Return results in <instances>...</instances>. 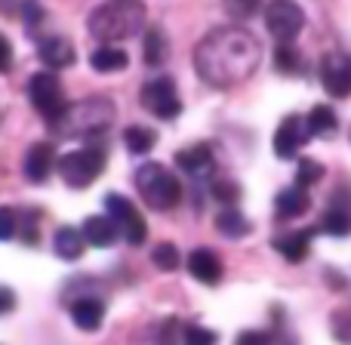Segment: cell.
I'll return each instance as SVG.
<instances>
[{"label": "cell", "instance_id": "cell-1", "mask_svg": "<svg viewBox=\"0 0 351 345\" xmlns=\"http://www.w3.org/2000/svg\"><path fill=\"white\" fill-rule=\"evenodd\" d=\"M259 40L250 31L234 28V25L206 34L194 49V68H197L200 80H206L210 86H219V90L243 84L259 68Z\"/></svg>", "mask_w": 351, "mask_h": 345}, {"label": "cell", "instance_id": "cell-2", "mask_svg": "<svg viewBox=\"0 0 351 345\" xmlns=\"http://www.w3.org/2000/svg\"><path fill=\"white\" fill-rule=\"evenodd\" d=\"M114 121V105L108 99H84L77 105H65L53 121H47V127L62 139H90L96 133H105Z\"/></svg>", "mask_w": 351, "mask_h": 345}, {"label": "cell", "instance_id": "cell-3", "mask_svg": "<svg viewBox=\"0 0 351 345\" xmlns=\"http://www.w3.org/2000/svg\"><path fill=\"white\" fill-rule=\"evenodd\" d=\"M90 34L102 43L130 40L145 28V3L142 0H108L90 12Z\"/></svg>", "mask_w": 351, "mask_h": 345}, {"label": "cell", "instance_id": "cell-4", "mask_svg": "<svg viewBox=\"0 0 351 345\" xmlns=\"http://www.w3.org/2000/svg\"><path fill=\"white\" fill-rule=\"evenodd\" d=\"M136 188H139L142 200L152 210H173L182 198V185L176 179V173H170L160 164H145L136 170Z\"/></svg>", "mask_w": 351, "mask_h": 345}, {"label": "cell", "instance_id": "cell-5", "mask_svg": "<svg viewBox=\"0 0 351 345\" xmlns=\"http://www.w3.org/2000/svg\"><path fill=\"white\" fill-rule=\"evenodd\" d=\"M56 167H59V176L65 179L68 188H86L105 170V148L86 145V148H77V152H68L56 160Z\"/></svg>", "mask_w": 351, "mask_h": 345}, {"label": "cell", "instance_id": "cell-6", "mask_svg": "<svg viewBox=\"0 0 351 345\" xmlns=\"http://www.w3.org/2000/svg\"><path fill=\"white\" fill-rule=\"evenodd\" d=\"M142 108L154 115L158 121H173L182 111V99L176 93L173 78H154L152 84L142 86Z\"/></svg>", "mask_w": 351, "mask_h": 345}, {"label": "cell", "instance_id": "cell-7", "mask_svg": "<svg viewBox=\"0 0 351 345\" xmlns=\"http://www.w3.org/2000/svg\"><path fill=\"white\" fill-rule=\"evenodd\" d=\"M28 99L47 121H53V117L68 105L65 96H62V84L53 74V68H49V71H37L34 78L28 80Z\"/></svg>", "mask_w": 351, "mask_h": 345}, {"label": "cell", "instance_id": "cell-8", "mask_svg": "<svg viewBox=\"0 0 351 345\" xmlns=\"http://www.w3.org/2000/svg\"><path fill=\"white\" fill-rule=\"evenodd\" d=\"M265 25L278 40H296L302 34L305 12L296 0H271L265 6Z\"/></svg>", "mask_w": 351, "mask_h": 345}, {"label": "cell", "instance_id": "cell-9", "mask_svg": "<svg viewBox=\"0 0 351 345\" xmlns=\"http://www.w3.org/2000/svg\"><path fill=\"white\" fill-rule=\"evenodd\" d=\"M105 213H108V216L117 222V228H121V235H123V241H127V243L139 247V243L148 237L145 219L136 213V206L130 204L123 194H105Z\"/></svg>", "mask_w": 351, "mask_h": 345}, {"label": "cell", "instance_id": "cell-10", "mask_svg": "<svg viewBox=\"0 0 351 345\" xmlns=\"http://www.w3.org/2000/svg\"><path fill=\"white\" fill-rule=\"evenodd\" d=\"M321 84L333 99H348L351 96V56L348 53L333 49V53L324 56Z\"/></svg>", "mask_w": 351, "mask_h": 345}, {"label": "cell", "instance_id": "cell-11", "mask_svg": "<svg viewBox=\"0 0 351 345\" xmlns=\"http://www.w3.org/2000/svg\"><path fill=\"white\" fill-rule=\"evenodd\" d=\"M305 139H308L305 117H299V115L284 117V121H280V127H278V133H274V154H278L280 160L296 158Z\"/></svg>", "mask_w": 351, "mask_h": 345}, {"label": "cell", "instance_id": "cell-12", "mask_svg": "<svg viewBox=\"0 0 351 345\" xmlns=\"http://www.w3.org/2000/svg\"><path fill=\"white\" fill-rule=\"evenodd\" d=\"M53 164H56L53 145H49V142H34V145L28 148V154H25V179L40 185V182L49 179Z\"/></svg>", "mask_w": 351, "mask_h": 345}, {"label": "cell", "instance_id": "cell-13", "mask_svg": "<svg viewBox=\"0 0 351 345\" xmlns=\"http://www.w3.org/2000/svg\"><path fill=\"white\" fill-rule=\"evenodd\" d=\"M176 167L185 176H191V179H204V176L213 173L216 160H213L210 145H194V148H185V152L176 154Z\"/></svg>", "mask_w": 351, "mask_h": 345}, {"label": "cell", "instance_id": "cell-14", "mask_svg": "<svg viewBox=\"0 0 351 345\" xmlns=\"http://www.w3.org/2000/svg\"><path fill=\"white\" fill-rule=\"evenodd\" d=\"M188 272H191V278L200 281V284H219V281H222V262H219L216 253L200 247L188 256Z\"/></svg>", "mask_w": 351, "mask_h": 345}, {"label": "cell", "instance_id": "cell-15", "mask_svg": "<svg viewBox=\"0 0 351 345\" xmlns=\"http://www.w3.org/2000/svg\"><path fill=\"white\" fill-rule=\"evenodd\" d=\"M80 235H84V241L90 247H111L117 241V235H121V228H117V222L111 216H90L84 222V228H80Z\"/></svg>", "mask_w": 351, "mask_h": 345}, {"label": "cell", "instance_id": "cell-16", "mask_svg": "<svg viewBox=\"0 0 351 345\" xmlns=\"http://www.w3.org/2000/svg\"><path fill=\"white\" fill-rule=\"evenodd\" d=\"M37 56H40L43 65L56 71V68H68L74 62V47L65 37H47V40L37 47Z\"/></svg>", "mask_w": 351, "mask_h": 345}, {"label": "cell", "instance_id": "cell-17", "mask_svg": "<svg viewBox=\"0 0 351 345\" xmlns=\"http://www.w3.org/2000/svg\"><path fill=\"white\" fill-rule=\"evenodd\" d=\"M71 321L77 330H86V333H96L105 321V305L99 299H77L71 305Z\"/></svg>", "mask_w": 351, "mask_h": 345}, {"label": "cell", "instance_id": "cell-18", "mask_svg": "<svg viewBox=\"0 0 351 345\" xmlns=\"http://www.w3.org/2000/svg\"><path fill=\"white\" fill-rule=\"evenodd\" d=\"M308 194H305V188L302 185H290V188H284V191L278 194V200H274V210H278V216H284V219H296V216H302L305 210H308Z\"/></svg>", "mask_w": 351, "mask_h": 345}, {"label": "cell", "instance_id": "cell-19", "mask_svg": "<svg viewBox=\"0 0 351 345\" xmlns=\"http://www.w3.org/2000/svg\"><path fill=\"white\" fill-rule=\"evenodd\" d=\"M84 247H86L84 235H80L77 228H71V225L59 228V231H56V237H53V250H56V256H59V259H68V262L80 259V256H84Z\"/></svg>", "mask_w": 351, "mask_h": 345}, {"label": "cell", "instance_id": "cell-20", "mask_svg": "<svg viewBox=\"0 0 351 345\" xmlns=\"http://www.w3.org/2000/svg\"><path fill=\"white\" fill-rule=\"evenodd\" d=\"M90 65L96 68L99 74H114V71H123V68L130 65V59H127V53H123V49H117V47H111V43H105V47L93 49Z\"/></svg>", "mask_w": 351, "mask_h": 345}, {"label": "cell", "instance_id": "cell-21", "mask_svg": "<svg viewBox=\"0 0 351 345\" xmlns=\"http://www.w3.org/2000/svg\"><path fill=\"white\" fill-rule=\"evenodd\" d=\"M308 243H311V231H293V235L278 237L274 247L287 262H302L308 256Z\"/></svg>", "mask_w": 351, "mask_h": 345}, {"label": "cell", "instance_id": "cell-22", "mask_svg": "<svg viewBox=\"0 0 351 345\" xmlns=\"http://www.w3.org/2000/svg\"><path fill=\"white\" fill-rule=\"evenodd\" d=\"M216 231L222 237H231V241H237V237H247L250 235V219L243 216L241 210H222L216 216Z\"/></svg>", "mask_w": 351, "mask_h": 345}, {"label": "cell", "instance_id": "cell-23", "mask_svg": "<svg viewBox=\"0 0 351 345\" xmlns=\"http://www.w3.org/2000/svg\"><path fill=\"white\" fill-rule=\"evenodd\" d=\"M142 47H145V62L152 68H160L167 59H170V40H167V34L160 28H148Z\"/></svg>", "mask_w": 351, "mask_h": 345}, {"label": "cell", "instance_id": "cell-24", "mask_svg": "<svg viewBox=\"0 0 351 345\" xmlns=\"http://www.w3.org/2000/svg\"><path fill=\"white\" fill-rule=\"evenodd\" d=\"M305 130H308V136H330V133H336L333 108H327V105H315V108L308 111V117H305Z\"/></svg>", "mask_w": 351, "mask_h": 345}, {"label": "cell", "instance_id": "cell-25", "mask_svg": "<svg viewBox=\"0 0 351 345\" xmlns=\"http://www.w3.org/2000/svg\"><path fill=\"white\" fill-rule=\"evenodd\" d=\"M123 142L133 154H148L154 148V133L145 127H127L123 130Z\"/></svg>", "mask_w": 351, "mask_h": 345}, {"label": "cell", "instance_id": "cell-26", "mask_svg": "<svg viewBox=\"0 0 351 345\" xmlns=\"http://www.w3.org/2000/svg\"><path fill=\"white\" fill-rule=\"evenodd\" d=\"M321 231H327V235H333V237L351 235V213L348 210H330L327 216L321 219Z\"/></svg>", "mask_w": 351, "mask_h": 345}, {"label": "cell", "instance_id": "cell-27", "mask_svg": "<svg viewBox=\"0 0 351 345\" xmlns=\"http://www.w3.org/2000/svg\"><path fill=\"white\" fill-rule=\"evenodd\" d=\"M274 65H278V71H284V74H296L299 71V53H296V47H290V40H280V47L274 49Z\"/></svg>", "mask_w": 351, "mask_h": 345}, {"label": "cell", "instance_id": "cell-28", "mask_svg": "<svg viewBox=\"0 0 351 345\" xmlns=\"http://www.w3.org/2000/svg\"><path fill=\"white\" fill-rule=\"evenodd\" d=\"M152 262L160 268V272H176L179 262H182V256H179V250H176L173 243H158L154 253H152Z\"/></svg>", "mask_w": 351, "mask_h": 345}, {"label": "cell", "instance_id": "cell-29", "mask_svg": "<svg viewBox=\"0 0 351 345\" xmlns=\"http://www.w3.org/2000/svg\"><path fill=\"white\" fill-rule=\"evenodd\" d=\"M324 176V167L317 164L315 158H302L299 160V170H296V185H311Z\"/></svg>", "mask_w": 351, "mask_h": 345}, {"label": "cell", "instance_id": "cell-30", "mask_svg": "<svg viewBox=\"0 0 351 345\" xmlns=\"http://www.w3.org/2000/svg\"><path fill=\"white\" fill-rule=\"evenodd\" d=\"M225 10L234 19H250L259 12V0H225Z\"/></svg>", "mask_w": 351, "mask_h": 345}, {"label": "cell", "instance_id": "cell-31", "mask_svg": "<svg viewBox=\"0 0 351 345\" xmlns=\"http://www.w3.org/2000/svg\"><path fill=\"white\" fill-rule=\"evenodd\" d=\"M213 198L222 200V204H234L237 198H241V188L234 185V182H213Z\"/></svg>", "mask_w": 351, "mask_h": 345}, {"label": "cell", "instance_id": "cell-32", "mask_svg": "<svg viewBox=\"0 0 351 345\" xmlns=\"http://www.w3.org/2000/svg\"><path fill=\"white\" fill-rule=\"evenodd\" d=\"M16 235V213L10 206H0V241H10Z\"/></svg>", "mask_w": 351, "mask_h": 345}, {"label": "cell", "instance_id": "cell-33", "mask_svg": "<svg viewBox=\"0 0 351 345\" xmlns=\"http://www.w3.org/2000/svg\"><path fill=\"white\" fill-rule=\"evenodd\" d=\"M185 340L188 342H216L219 336L213 330H200V327H185Z\"/></svg>", "mask_w": 351, "mask_h": 345}, {"label": "cell", "instance_id": "cell-34", "mask_svg": "<svg viewBox=\"0 0 351 345\" xmlns=\"http://www.w3.org/2000/svg\"><path fill=\"white\" fill-rule=\"evenodd\" d=\"M10 65H12V47H10V40L0 34V71H10Z\"/></svg>", "mask_w": 351, "mask_h": 345}, {"label": "cell", "instance_id": "cell-35", "mask_svg": "<svg viewBox=\"0 0 351 345\" xmlns=\"http://www.w3.org/2000/svg\"><path fill=\"white\" fill-rule=\"evenodd\" d=\"M12 309H16V293L10 287H0V315H6Z\"/></svg>", "mask_w": 351, "mask_h": 345}, {"label": "cell", "instance_id": "cell-36", "mask_svg": "<svg viewBox=\"0 0 351 345\" xmlns=\"http://www.w3.org/2000/svg\"><path fill=\"white\" fill-rule=\"evenodd\" d=\"M25 19H28V25H37L43 19V10L37 6V0H25Z\"/></svg>", "mask_w": 351, "mask_h": 345}, {"label": "cell", "instance_id": "cell-37", "mask_svg": "<svg viewBox=\"0 0 351 345\" xmlns=\"http://www.w3.org/2000/svg\"><path fill=\"white\" fill-rule=\"evenodd\" d=\"M268 340V333H243L241 336V342H265Z\"/></svg>", "mask_w": 351, "mask_h": 345}]
</instances>
